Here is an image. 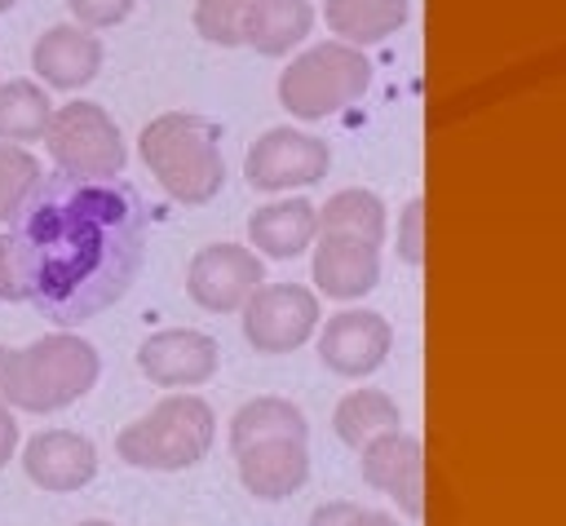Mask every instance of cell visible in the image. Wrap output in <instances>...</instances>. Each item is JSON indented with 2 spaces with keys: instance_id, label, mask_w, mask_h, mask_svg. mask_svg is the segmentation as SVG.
Masks as SVG:
<instances>
[{
  "instance_id": "cell-24",
  "label": "cell",
  "mask_w": 566,
  "mask_h": 526,
  "mask_svg": "<svg viewBox=\"0 0 566 526\" xmlns=\"http://www.w3.org/2000/svg\"><path fill=\"white\" fill-rule=\"evenodd\" d=\"M35 177H40L35 155L22 150V146H13V141H0V221L13 217V208L35 186Z\"/></svg>"
},
{
  "instance_id": "cell-6",
  "label": "cell",
  "mask_w": 566,
  "mask_h": 526,
  "mask_svg": "<svg viewBox=\"0 0 566 526\" xmlns=\"http://www.w3.org/2000/svg\"><path fill=\"white\" fill-rule=\"evenodd\" d=\"M367 84H371L367 57L345 40H327L287 62V71L279 75V102L296 119H327L354 106L367 93Z\"/></svg>"
},
{
  "instance_id": "cell-3",
  "label": "cell",
  "mask_w": 566,
  "mask_h": 526,
  "mask_svg": "<svg viewBox=\"0 0 566 526\" xmlns=\"http://www.w3.org/2000/svg\"><path fill=\"white\" fill-rule=\"evenodd\" d=\"M102 358L84 336L53 332L22 349H4L0 402L18 411H62L97 385Z\"/></svg>"
},
{
  "instance_id": "cell-1",
  "label": "cell",
  "mask_w": 566,
  "mask_h": 526,
  "mask_svg": "<svg viewBox=\"0 0 566 526\" xmlns=\"http://www.w3.org/2000/svg\"><path fill=\"white\" fill-rule=\"evenodd\" d=\"M146 203L119 177L40 172L0 234V301L57 327L111 309L142 274Z\"/></svg>"
},
{
  "instance_id": "cell-8",
  "label": "cell",
  "mask_w": 566,
  "mask_h": 526,
  "mask_svg": "<svg viewBox=\"0 0 566 526\" xmlns=\"http://www.w3.org/2000/svg\"><path fill=\"white\" fill-rule=\"evenodd\" d=\"M318 327V296L301 283H261L243 301V340L256 354H287Z\"/></svg>"
},
{
  "instance_id": "cell-17",
  "label": "cell",
  "mask_w": 566,
  "mask_h": 526,
  "mask_svg": "<svg viewBox=\"0 0 566 526\" xmlns=\"http://www.w3.org/2000/svg\"><path fill=\"white\" fill-rule=\"evenodd\" d=\"M248 234H252V248H261L270 261H292L301 256L314 234H318V208L310 199H279V203H265L248 217Z\"/></svg>"
},
{
  "instance_id": "cell-15",
  "label": "cell",
  "mask_w": 566,
  "mask_h": 526,
  "mask_svg": "<svg viewBox=\"0 0 566 526\" xmlns=\"http://www.w3.org/2000/svg\"><path fill=\"white\" fill-rule=\"evenodd\" d=\"M22 469L40 491H80L97 473V451L84 433L71 429H44L27 442Z\"/></svg>"
},
{
  "instance_id": "cell-27",
  "label": "cell",
  "mask_w": 566,
  "mask_h": 526,
  "mask_svg": "<svg viewBox=\"0 0 566 526\" xmlns=\"http://www.w3.org/2000/svg\"><path fill=\"white\" fill-rule=\"evenodd\" d=\"M420 212H424V203L411 199L407 212H402V230H398V252H402V261H411V265H420V256H424V243H420Z\"/></svg>"
},
{
  "instance_id": "cell-12",
  "label": "cell",
  "mask_w": 566,
  "mask_h": 526,
  "mask_svg": "<svg viewBox=\"0 0 566 526\" xmlns=\"http://www.w3.org/2000/svg\"><path fill=\"white\" fill-rule=\"evenodd\" d=\"M363 451V482L394 495L398 508L407 517H420L424 513V451H420V438L402 433V429H389V433H376L371 442L358 446Z\"/></svg>"
},
{
  "instance_id": "cell-4",
  "label": "cell",
  "mask_w": 566,
  "mask_h": 526,
  "mask_svg": "<svg viewBox=\"0 0 566 526\" xmlns=\"http://www.w3.org/2000/svg\"><path fill=\"white\" fill-rule=\"evenodd\" d=\"M142 164L177 203H208L226 186L221 128L195 111H168L150 119L137 137Z\"/></svg>"
},
{
  "instance_id": "cell-7",
  "label": "cell",
  "mask_w": 566,
  "mask_h": 526,
  "mask_svg": "<svg viewBox=\"0 0 566 526\" xmlns=\"http://www.w3.org/2000/svg\"><path fill=\"white\" fill-rule=\"evenodd\" d=\"M44 146L66 177H119L124 137L97 102H66L49 115Z\"/></svg>"
},
{
  "instance_id": "cell-20",
  "label": "cell",
  "mask_w": 566,
  "mask_h": 526,
  "mask_svg": "<svg viewBox=\"0 0 566 526\" xmlns=\"http://www.w3.org/2000/svg\"><path fill=\"white\" fill-rule=\"evenodd\" d=\"M332 424H336V438H340L345 446H363V442H371L376 433L398 429V407H394V398L380 393V389H354V393H345V398L336 402Z\"/></svg>"
},
{
  "instance_id": "cell-18",
  "label": "cell",
  "mask_w": 566,
  "mask_h": 526,
  "mask_svg": "<svg viewBox=\"0 0 566 526\" xmlns=\"http://www.w3.org/2000/svg\"><path fill=\"white\" fill-rule=\"evenodd\" d=\"M314 27L310 0H256L243 22V44H252L261 57H283L296 49Z\"/></svg>"
},
{
  "instance_id": "cell-2",
  "label": "cell",
  "mask_w": 566,
  "mask_h": 526,
  "mask_svg": "<svg viewBox=\"0 0 566 526\" xmlns=\"http://www.w3.org/2000/svg\"><path fill=\"white\" fill-rule=\"evenodd\" d=\"M310 424L287 398H252L230 420L239 482L256 499H287L310 477Z\"/></svg>"
},
{
  "instance_id": "cell-29",
  "label": "cell",
  "mask_w": 566,
  "mask_h": 526,
  "mask_svg": "<svg viewBox=\"0 0 566 526\" xmlns=\"http://www.w3.org/2000/svg\"><path fill=\"white\" fill-rule=\"evenodd\" d=\"M80 526H111V522H80Z\"/></svg>"
},
{
  "instance_id": "cell-14",
  "label": "cell",
  "mask_w": 566,
  "mask_h": 526,
  "mask_svg": "<svg viewBox=\"0 0 566 526\" xmlns=\"http://www.w3.org/2000/svg\"><path fill=\"white\" fill-rule=\"evenodd\" d=\"M380 278V243L354 234H318L314 248V283L332 301H358Z\"/></svg>"
},
{
  "instance_id": "cell-22",
  "label": "cell",
  "mask_w": 566,
  "mask_h": 526,
  "mask_svg": "<svg viewBox=\"0 0 566 526\" xmlns=\"http://www.w3.org/2000/svg\"><path fill=\"white\" fill-rule=\"evenodd\" d=\"M318 234H354L367 243L385 239V203L371 190H340L318 212Z\"/></svg>"
},
{
  "instance_id": "cell-5",
  "label": "cell",
  "mask_w": 566,
  "mask_h": 526,
  "mask_svg": "<svg viewBox=\"0 0 566 526\" xmlns=\"http://www.w3.org/2000/svg\"><path fill=\"white\" fill-rule=\"evenodd\" d=\"M212 433H217L212 407L203 398H195V393H172L155 411H146L142 420L119 429L115 451L133 469L172 473V469L199 464L208 455V446H212Z\"/></svg>"
},
{
  "instance_id": "cell-26",
  "label": "cell",
  "mask_w": 566,
  "mask_h": 526,
  "mask_svg": "<svg viewBox=\"0 0 566 526\" xmlns=\"http://www.w3.org/2000/svg\"><path fill=\"white\" fill-rule=\"evenodd\" d=\"M71 4V13H75V22L80 27H115V22H124L128 18V9H133V0H66Z\"/></svg>"
},
{
  "instance_id": "cell-23",
  "label": "cell",
  "mask_w": 566,
  "mask_h": 526,
  "mask_svg": "<svg viewBox=\"0 0 566 526\" xmlns=\"http://www.w3.org/2000/svg\"><path fill=\"white\" fill-rule=\"evenodd\" d=\"M256 0H195V31L221 49L243 44V22Z\"/></svg>"
},
{
  "instance_id": "cell-19",
  "label": "cell",
  "mask_w": 566,
  "mask_h": 526,
  "mask_svg": "<svg viewBox=\"0 0 566 526\" xmlns=\"http://www.w3.org/2000/svg\"><path fill=\"white\" fill-rule=\"evenodd\" d=\"M407 0H327L323 18L345 44H380L407 22Z\"/></svg>"
},
{
  "instance_id": "cell-21",
  "label": "cell",
  "mask_w": 566,
  "mask_h": 526,
  "mask_svg": "<svg viewBox=\"0 0 566 526\" xmlns=\"http://www.w3.org/2000/svg\"><path fill=\"white\" fill-rule=\"evenodd\" d=\"M53 115L49 93L35 80H9L0 84V141H35L44 137Z\"/></svg>"
},
{
  "instance_id": "cell-16",
  "label": "cell",
  "mask_w": 566,
  "mask_h": 526,
  "mask_svg": "<svg viewBox=\"0 0 566 526\" xmlns=\"http://www.w3.org/2000/svg\"><path fill=\"white\" fill-rule=\"evenodd\" d=\"M31 66L40 71V80L49 88L75 93V88L93 84L102 71V40L88 27H71V22L49 27L31 49Z\"/></svg>"
},
{
  "instance_id": "cell-13",
  "label": "cell",
  "mask_w": 566,
  "mask_h": 526,
  "mask_svg": "<svg viewBox=\"0 0 566 526\" xmlns=\"http://www.w3.org/2000/svg\"><path fill=\"white\" fill-rule=\"evenodd\" d=\"M137 367L146 380L164 389H190L217 376V340L195 327H168L142 340Z\"/></svg>"
},
{
  "instance_id": "cell-11",
  "label": "cell",
  "mask_w": 566,
  "mask_h": 526,
  "mask_svg": "<svg viewBox=\"0 0 566 526\" xmlns=\"http://www.w3.org/2000/svg\"><path fill=\"white\" fill-rule=\"evenodd\" d=\"M389 345H394V332L376 309H340L323 323L318 358H323L327 371L358 380V376H371L385 362Z\"/></svg>"
},
{
  "instance_id": "cell-25",
  "label": "cell",
  "mask_w": 566,
  "mask_h": 526,
  "mask_svg": "<svg viewBox=\"0 0 566 526\" xmlns=\"http://www.w3.org/2000/svg\"><path fill=\"white\" fill-rule=\"evenodd\" d=\"M310 526H398V522L389 513H376V508H363L349 499H332V504L314 508Z\"/></svg>"
},
{
  "instance_id": "cell-10",
  "label": "cell",
  "mask_w": 566,
  "mask_h": 526,
  "mask_svg": "<svg viewBox=\"0 0 566 526\" xmlns=\"http://www.w3.org/2000/svg\"><path fill=\"white\" fill-rule=\"evenodd\" d=\"M261 261L239 243H212L203 248L186 270V292L208 314H234L243 301L261 287Z\"/></svg>"
},
{
  "instance_id": "cell-28",
  "label": "cell",
  "mask_w": 566,
  "mask_h": 526,
  "mask_svg": "<svg viewBox=\"0 0 566 526\" xmlns=\"http://www.w3.org/2000/svg\"><path fill=\"white\" fill-rule=\"evenodd\" d=\"M13 446H18V424H13V415H9L4 402H0V464L13 460Z\"/></svg>"
},
{
  "instance_id": "cell-9",
  "label": "cell",
  "mask_w": 566,
  "mask_h": 526,
  "mask_svg": "<svg viewBox=\"0 0 566 526\" xmlns=\"http://www.w3.org/2000/svg\"><path fill=\"white\" fill-rule=\"evenodd\" d=\"M327 164H332L327 141H318L310 133H296V128H270L252 141V150L243 159V172H248L252 190H292V186L323 181Z\"/></svg>"
},
{
  "instance_id": "cell-30",
  "label": "cell",
  "mask_w": 566,
  "mask_h": 526,
  "mask_svg": "<svg viewBox=\"0 0 566 526\" xmlns=\"http://www.w3.org/2000/svg\"><path fill=\"white\" fill-rule=\"evenodd\" d=\"M0 362H4V349H0Z\"/></svg>"
}]
</instances>
